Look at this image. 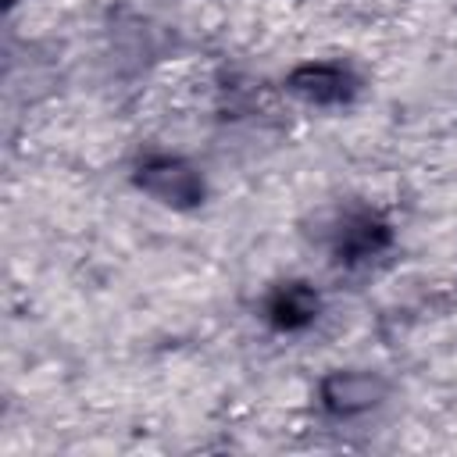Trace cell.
<instances>
[{
    "label": "cell",
    "mask_w": 457,
    "mask_h": 457,
    "mask_svg": "<svg viewBox=\"0 0 457 457\" xmlns=\"http://www.w3.org/2000/svg\"><path fill=\"white\" fill-rule=\"evenodd\" d=\"M382 389H386V386H382L375 375H364V371H339V375H332V378L321 386V400H325V407L336 411V414H357V411L378 403Z\"/></svg>",
    "instance_id": "cell-1"
},
{
    "label": "cell",
    "mask_w": 457,
    "mask_h": 457,
    "mask_svg": "<svg viewBox=\"0 0 457 457\" xmlns=\"http://www.w3.org/2000/svg\"><path fill=\"white\" fill-rule=\"evenodd\" d=\"M139 186H146L154 196H161L168 204H186V200H196V193H200L196 175L186 164L168 161V157L164 161H150L143 168V175H139Z\"/></svg>",
    "instance_id": "cell-2"
},
{
    "label": "cell",
    "mask_w": 457,
    "mask_h": 457,
    "mask_svg": "<svg viewBox=\"0 0 457 457\" xmlns=\"http://www.w3.org/2000/svg\"><path fill=\"white\" fill-rule=\"evenodd\" d=\"M343 82H346L343 71H339V68H328V64L303 68V71H296V79H293L296 93H303V96H311V100H343V93H346Z\"/></svg>",
    "instance_id": "cell-3"
},
{
    "label": "cell",
    "mask_w": 457,
    "mask_h": 457,
    "mask_svg": "<svg viewBox=\"0 0 457 457\" xmlns=\"http://www.w3.org/2000/svg\"><path fill=\"white\" fill-rule=\"evenodd\" d=\"M314 311H318V300H314L303 286H286V289L271 300V314H275V321H278V325H286V328L311 321V314H314Z\"/></svg>",
    "instance_id": "cell-4"
}]
</instances>
